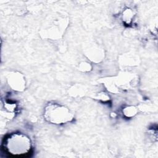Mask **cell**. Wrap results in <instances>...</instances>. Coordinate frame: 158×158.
I'll use <instances>...</instances> for the list:
<instances>
[{"mask_svg": "<svg viewBox=\"0 0 158 158\" xmlns=\"http://www.w3.org/2000/svg\"><path fill=\"white\" fill-rule=\"evenodd\" d=\"M135 112H136L135 111V109L133 107H127V108L125 109V110H124L125 115H126L128 117L134 115L135 114Z\"/></svg>", "mask_w": 158, "mask_h": 158, "instance_id": "obj_3", "label": "cell"}, {"mask_svg": "<svg viewBox=\"0 0 158 158\" xmlns=\"http://www.w3.org/2000/svg\"><path fill=\"white\" fill-rule=\"evenodd\" d=\"M4 147L9 154L15 156H22L30 152L31 143L27 135L15 133L6 139Z\"/></svg>", "mask_w": 158, "mask_h": 158, "instance_id": "obj_1", "label": "cell"}, {"mask_svg": "<svg viewBox=\"0 0 158 158\" xmlns=\"http://www.w3.org/2000/svg\"><path fill=\"white\" fill-rule=\"evenodd\" d=\"M44 117L49 123L61 125L71 122L73 115L67 107L57 103H49L44 108Z\"/></svg>", "mask_w": 158, "mask_h": 158, "instance_id": "obj_2", "label": "cell"}]
</instances>
